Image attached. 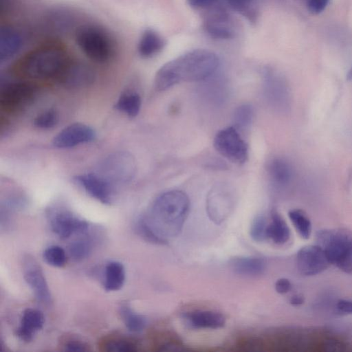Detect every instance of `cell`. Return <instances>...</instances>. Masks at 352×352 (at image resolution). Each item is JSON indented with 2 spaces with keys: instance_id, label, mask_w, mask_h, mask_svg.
Listing matches in <instances>:
<instances>
[{
  "instance_id": "obj_11",
  "label": "cell",
  "mask_w": 352,
  "mask_h": 352,
  "mask_svg": "<svg viewBox=\"0 0 352 352\" xmlns=\"http://www.w3.org/2000/svg\"><path fill=\"white\" fill-rule=\"evenodd\" d=\"M206 10L204 28L211 37L228 39L234 36L233 21L220 2Z\"/></svg>"
},
{
  "instance_id": "obj_12",
  "label": "cell",
  "mask_w": 352,
  "mask_h": 352,
  "mask_svg": "<svg viewBox=\"0 0 352 352\" xmlns=\"http://www.w3.org/2000/svg\"><path fill=\"white\" fill-rule=\"evenodd\" d=\"M330 264L324 250L319 245H305L297 252V268L302 275H317L327 270Z\"/></svg>"
},
{
  "instance_id": "obj_4",
  "label": "cell",
  "mask_w": 352,
  "mask_h": 352,
  "mask_svg": "<svg viewBox=\"0 0 352 352\" xmlns=\"http://www.w3.org/2000/svg\"><path fill=\"white\" fill-rule=\"evenodd\" d=\"M317 241L331 264L346 274H352V234L344 230H323Z\"/></svg>"
},
{
  "instance_id": "obj_19",
  "label": "cell",
  "mask_w": 352,
  "mask_h": 352,
  "mask_svg": "<svg viewBox=\"0 0 352 352\" xmlns=\"http://www.w3.org/2000/svg\"><path fill=\"white\" fill-rule=\"evenodd\" d=\"M22 38L13 28L2 26L0 29V62L12 58L21 49Z\"/></svg>"
},
{
  "instance_id": "obj_10",
  "label": "cell",
  "mask_w": 352,
  "mask_h": 352,
  "mask_svg": "<svg viewBox=\"0 0 352 352\" xmlns=\"http://www.w3.org/2000/svg\"><path fill=\"white\" fill-rule=\"evenodd\" d=\"M23 277L35 298L40 303L50 305L52 296L40 265L31 256L26 255L23 258Z\"/></svg>"
},
{
  "instance_id": "obj_29",
  "label": "cell",
  "mask_w": 352,
  "mask_h": 352,
  "mask_svg": "<svg viewBox=\"0 0 352 352\" xmlns=\"http://www.w3.org/2000/svg\"><path fill=\"white\" fill-rule=\"evenodd\" d=\"M91 251L92 243L86 239L73 241L69 246V254L76 261H80L87 258L91 253Z\"/></svg>"
},
{
  "instance_id": "obj_41",
  "label": "cell",
  "mask_w": 352,
  "mask_h": 352,
  "mask_svg": "<svg viewBox=\"0 0 352 352\" xmlns=\"http://www.w3.org/2000/svg\"><path fill=\"white\" fill-rule=\"evenodd\" d=\"M337 310L344 314H352V300L348 299H340L336 303Z\"/></svg>"
},
{
  "instance_id": "obj_5",
  "label": "cell",
  "mask_w": 352,
  "mask_h": 352,
  "mask_svg": "<svg viewBox=\"0 0 352 352\" xmlns=\"http://www.w3.org/2000/svg\"><path fill=\"white\" fill-rule=\"evenodd\" d=\"M76 41L82 52L91 60L105 63L114 52V41L102 28L87 24L79 27L76 33Z\"/></svg>"
},
{
  "instance_id": "obj_35",
  "label": "cell",
  "mask_w": 352,
  "mask_h": 352,
  "mask_svg": "<svg viewBox=\"0 0 352 352\" xmlns=\"http://www.w3.org/2000/svg\"><path fill=\"white\" fill-rule=\"evenodd\" d=\"M105 348L110 352H131L137 350L133 342L126 340H111L107 343Z\"/></svg>"
},
{
  "instance_id": "obj_43",
  "label": "cell",
  "mask_w": 352,
  "mask_h": 352,
  "mask_svg": "<svg viewBox=\"0 0 352 352\" xmlns=\"http://www.w3.org/2000/svg\"><path fill=\"white\" fill-rule=\"evenodd\" d=\"M14 1V0H1V11L2 12L7 11Z\"/></svg>"
},
{
  "instance_id": "obj_39",
  "label": "cell",
  "mask_w": 352,
  "mask_h": 352,
  "mask_svg": "<svg viewBox=\"0 0 352 352\" xmlns=\"http://www.w3.org/2000/svg\"><path fill=\"white\" fill-rule=\"evenodd\" d=\"M65 350L69 352H83L87 350V345L77 340H71L65 345Z\"/></svg>"
},
{
  "instance_id": "obj_30",
  "label": "cell",
  "mask_w": 352,
  "mask_h": 352,
  "mask_svg": "<svg viewBox=\"0 0 352 352\" xmlns=\"http://www.w3.org/2000/svg\"><path fill=\"white\" fill-rule=\"evenodd\" d=\"M43 256L47 264L54 267H63L67 261L65 250L58 245H51L47 248L43 252Z\"/></svg>"
},
{
  "instance_id": "obj_3",
  "label": "cell",
  "mask_w": 352,
  "mask_h": 352,
  "mask_svg": "<svg viewBox=\"0 0 352 352\" xmlns=\"http://www.w3.org/2000/svg\"><path fill=\"white\" fill-rule=\"evenodd\" d=\"M69 60L63 46L47 43L27 54L20 63V69L32 78L57 79Z\"/></svg>"
},
{
  "instance_id": "obj_40",
  "label": "cell",
  "mask_w": 352,
  "mask_h": 352,
  "mask_svg": "<svg viewBox=\"0 0 352 352\" xmlns=\"http://www.w3.org/2000/svg\"><path fill=\"white\" fill-rule=\"evenodd\" d=\"M292 284L287 278H281L275 283V289L276 292L280 294H285L290 291Z\"/></svg>"
},
{
  "instance_id": "obj_18",
  "label": "cell",
  "mask_w": 352,
  "mask_h": 352,
  "mask_svg": "<svg viewBox=\"0 0 352 352\" xmlns=\"http://www.w3.org/2000/svg\"><path fill=\"white\" fill-rule=\"evenodd\" d=\"M184 318L188 324L194 329L221 328L226 323L224 316L217 311L210 310H198L184 314Z\"/></svg>"
},
{
  "instance_id": "obj_24",
  "label": "cell",
  "mask_w": 352,
  "mask_h": 352,
  "mask_svg": "<svg viewBox=\"0 0 352 352\" xmlns=\"http://www.w3.org/2000/svg\"><path fill=\"white\" fill-rule=\"evenodd\" d=\"M268 172L272 182L278 186H285L292 177L289 164L282 158L273 159L268 166Z\"/></svg>"
},
{
  "instance_id": "obj_33",
  "label": "cell",
  "mask_w": 352,
  "mask_h": 352,
  "mask_svg": "<svg viewBox=\"0 0 352 352\" xmlns=\"http://www.w3.org/2000/svg\"><path fill=\"white\" fill-rule=\"evenodd\" d=\"M267 222L263 215L256 216L252 222L250 234L253 240L257 242L264 241L267 238Z\"/></svg>"
},
{
  "instance_id": "obj_14",
  "label": "cell",
  "mask_w": 352,
  "mask_h": 352,
  "mask_svg": "<svg viewBox=\"0 0 352 352\" xmlns=\"http://www.w3.org/2000/svg\"><path fill=\"white\" fill-rule=\"evenodd\" d=\"M96 135V132L89 126L82 123H74L58 132L54 138L52 144L59 148H68L92 142L95 140Z\"/></svg>"
},
{
  "instance_id": "obj_2",
  "label": "cell",
  "mask_w": 352,
  "mask_h": 352,
  "mask_svg": "<svg viewBox=\"0 0 352 352\" xmlns=\"http://www.w3.org/2000/svg\"><path fill=\"white\" fill-rule=\"evenodd\" d=\"M190 209L188 195L182 190L163 192L153 201L148 212L142 215L154 233L167 243L182 231Z\"/></svg>"
},
{
  "instance_id": "obj_25",
  "label": "cell",
  "mask_w": 352,
  "mask_h": 352,
  "mask_svg": "<svg viewBox=\"0 0 352 352\" xmlns=\"http://www.w3.org/2000/svg\"><path fill=\"white\" fill-rule=\"evenodd\" d=\"M142 104L140 96L135 91H126L118 99L115 108L130 118L135 117L140 112Z\"/></svg>"
},
{
  "instance_id": "obj_42",
  "label": "cell",
  "mask_w": 352,
  "mask_h": 352,
  "mask_svg": "<svg viewBox=\"0 0 352 352\" xmlns=\"http://www.w3.org/2000/svg\"><path fill=\"white\" fill-rule=\"evenodd\" d=\"M305 298L301 294H295L289 299V302L294 306H299L304 303Z\"/></svg>"
},
{
  "instance_id": "obj_22",
  "label": "cell",
  "mask_w": 352,
  "mask_h": 352,
  "mask_svg": "<svg viewBox=\"0 0 352 352\" xmlns=\"http://www.w3.org/2000/svg\"><path fill=\"white\" fill-rule=\"evenodd\" d=\"M125 269L119 261L109 262L104 268L103 287L107 292L120 289L125 281Z\"/></svg>"
},
{
  "instance_id": "obj_16",
  "label": "cell",
  "mask_w": 352,
  "mask_h": 352,
  "mask_svg": "<svg viewBox=\"0 0 352 352\" xmlns=\"http://www.w3.org/2000/svg\"><path fill=\"white\" fill-rule=\"evenodd\" d=\"M233 206L230 190L224 185L211 190L207 199V210L210 219L217 223L224 221Z\"/></svg>"
},
{
  "instance_id": "obj_21",
  "label": "cell",
  "mask_w": 352,
  "mask_h": 352,
  "mask_svg": "<svg viewBox=\"0 0 352 352\" xmlns=\"http://www.w3.org/2000/svg\"><path fill=\"white\" fill-rule=\"evenodd\" d=\"M164 46V41L162 36L155 30L147 29L140 36L138 51L141 57L148 58L157 54Z\"/></svg>"
},
{
  "instance_id": "obj_13",
  "label": "cell",
  "mask_w": 352,
  "mask_h": 352,
  "mask_svg": "<svg viewBox=\"0 0 352 352\" xmlns=\"http://www.w3.org/2000/svg\"><path fill=\"white\" fill-rule=\"evenodd\" d=\"M95 78V72L89 65L70 60L56 80L67 88H83L92 85Z\"/></svg>"
},
{
  "instance_id": "obj_31",
  "label": "cell",
  "mask_w": 352,
  "mask_h": 352,
  "mask_svg": "<svg viewBox=\"0 0 352 352\" xmlns=\"http://www.w3.org/2000/svg\"><path fill=\"white\" fill-rule=\"evenodd\" d=\"M58 114L53 109H47L35 117L34 125L41 129H50L54 127L58 122Z\"/></svg>"
},
{
  "instance_id": "obj_15",
  "label": "cell",
  "mask_w": 352,
  "mask_h": 352,
  "mask_svg": "<svg viewBox=\"0 0 352 352\" xmlns=\"http://www.w3.org/2000/svg\"><path fill=\"white\" fill-rule=\"evenodd\" d=\"M74 179L91 197L103 204H111L113 199V185L97 173L81 174Z\"/></svg>"
},
{
  "instance_id": "obj_36",
  "label": "cell",
  "mask_w": 352,
  "mask_h": 352,
  "mask_svg": "<svg viewBox=\"0 0 352 352\" xmlns=\"http://www.w3.org/2000/svg\"><path fill=\"white\" fill-rule=\"evenodd\" d=\"M329 0H306L308 10L313 14H318L324 10Z\"/></svg>"
},
{
  "instance_id": "obj_23",
  "label": "cell",
  "mask_w": 352,
  "mask_h": 352,
  "mask_svg": "<svg viewBox=\"0 0 352 352\" xmlns=\"http://www.w3.org/2000/svg\"><path fill=\"white\" fill-rule=\"evenodd\" d=\"M289 237L290 230L284 219L277 211H272L271 221L267 225V238L276 244L282 245L287 242Z\"/></svg>"
},
{
  "instance_id": "obj_38",
  "label": "cell",
  "mask_w": 352,
  "mask_h": 352,
  "mask_svg": "<svg viewBox=\"0 0 352 352\" xmlns=\"http://www.w3.org/2000/svg\"><path fill=\"white\" fill-rule=\"evenodd\" d=\"M187 1L195 9L206 10L219 3L220 0H187Z\"/></svg>"
},
{
  "instance_id": "obj_9",
  "label": "cell",
  "mask_w": 352,
  "mask_h": 352,
  "mask_svg": "<svg viewBox=\"0 0 352 352\" xmlns=\"http://www.w3.org/2000/svg\"><path fill=\"white\" fill-rule=\"evenodd\" d=\"M48 221L52 232L62 239L76 233H82L89 228L88 223L64 208H52L47 212Z\"/></svg>"
},
{
  "instance_id": "obj_27",
  "label": "cell",
  "mask_w": 352,
  "mask_h": 352,
  "mask_svg": "<svg viewBox=\"0 0 352 352\" xmlns=\"http://www.w3.org/2000/svg\"><path fill=\"white\" fill-rule=\"evenodd\" d=\"M288 215L299 235L308 239L311 234L312 226L307 214L300 209H293L289 210Z\"/></svg>"
},
{
  "instance_id": "obj_20",
  "label": "cell",
  "mask_w": 352,
  "mask_h": 352,
  "mask_svg": "<svg viewBox=\"0 0 352 352\" xmlns=\"http://www.w3.org/2000/svg\"><path fill=\"white\" fill-rule=\"evenodd\" d=\"M230 265L233 271L246 276H259L265 270V263L256 256H239L232 259Z\"/></svg>"
},
{
  "instance_id": "obj_7",
  "label": "cell",
  "mask_w": 352,
  "mask_h": 352,
  "mask_svg": "<svg viewBox=\"0 0 352 352\" xmlns=\"http://www.w3.org/2000/svg\"><path fill=\"white\" fill-rule=\"evenodd\" d=\"M135 172L133 157L125 152H118L105 158L100 164L98 174L113 185L130 181Z\"/></svg>"
},
{
  "instance_id": "obj_1",
  "label": "cell",
  "mask_w": 352,
  "mask_h": 352,
  "mask_svg": "<svg viewBox=\"0 0 352 352\" xmlns=\"http://www.w3.org/2000/svg\"><path fill=\"white\" fill-rule=\"evenodd\" d=\"M219 65L218 56L206 50H195L172 60L157 72L154 85L164 91L181 82H195L211 76Z\"/></svg>"
},
{
  "instance_id": "obj_26",
  "label": "cell",
  "mask_w": 352,
  "mask_h": 352,
  "mask_svg": "<svg viewBox=\"0 0 352 352\" xmlns=\"http://www.w3.org/2000/svg\"><path fill=\"white\" fill-rule=\"evenodd\" d=\"M119 313L125 327L130 331L140 332L144 329L146 324V318L135 312L129 305H122Z\"/></svg>"
},
{
  "instance_id": "obj_34",
  "label": "cell",
  "mask_w": 352,
  "mask_h": 352,
  "mask_svg": "<svg viewBox=\"0 0 352 352\" xmlns=\"http://www.w3.org/2000/svg\"><path fill=\"white\" fill-rule=\"evenodd\" d=\"M233 10L252 19L255 16L252 0H222Z\"/></svg>"
},
{
  "instance_id": "obj_6",
  "label": "cell",
  "mask_w": 352,
  "mask_h": 352,
  "mask_svg": "<svg viewBox=\"0 0 352 352\" xmlns=\"http://www.w3.org/2000/svg\"><path fill=\"white\" fill-rule=\"evenodd\" d=\"M213 145L216 151L232 163L241 165L248 158V146L234 126L224 128L217 133Z\"/></svg>"
},
{
  "instance_id": "obj_17",
  "label": "cell",
  "mask_w": 352,
  "mask_h": 352,
  "mask_svg": "<svg viewBox=\"0 0 352 352\" xmlns=\"http://www.w3.org/2000/svg\"><path fill=\"white\" fill-rule=\"evenodd\" d=\"M44 322L43 314L40 310L26 309L16 330V336L25 342H31L35 333L43 328Z\"/></svg>"
},
{
  "instance_id": "obj_28",
  "label": "cell",
  "mask_w": 352,
  "mask_h": 352,
  "mask_svg": "<svg viewBox=\"0 0 352 352\" xmlns=\"http://www.w3.org/2000/svg\"><path fill=\"white\" fill-rule=\"evenodd\" d=\"M253 108L251 105L244 104L238 107L233 114L234 127L237 130L248 128L253 118Z\"/></svg>"
},
{
  "instance_id": "obj_37",
  "label": "cell",
  "mask_w": 352,
  "mask_h": 352,
  "mask_svg": "<svg viewBox=\"0 0 352 352\" xmlns=\"http://www.w3.org/2000/svg\"><path fill=\"white\" fill-rule=\"evenodd\" d=\"M323 347L328 351H342L345 350L344 342L333 338H328L324 340Z\"/></svg>"
},
{
  "instance_id": "obj_32",
  "label": "cell",
  "mask_w": 352,
  "mask_h": 352,
  "mask_svg": "<svg viewBox=\"0 0 352 352\" xmlns=\"http://www.w3.org/2000/svg\"><path fill=\"white\" fill-rule=\"evenodd\" d=\"M135 231L142 239L149 243L158 245L165 244L151 230L143 216L140 217L137 220Z\"/></svg>"
},
{
  "instance_id": "obj_8",
  "label": "cell",
  "mask_w": 352,
  "mask_h": 352,
  "mask_svg": "<svg viewBox=\"0 0 352 352\" xmlns=\"http://www.w3.org/2000/svg\"><path fill=\"white\" fill-rule=\"evenodd\" d=\"M36 94V88L30 83H8L1 90L0 106L6 112H19L31 104Z\"/></svg>"
}]
</instances>
